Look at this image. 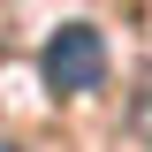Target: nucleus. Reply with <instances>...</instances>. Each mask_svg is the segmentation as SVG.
<instances>
[{
    "instance_id": "f257e3e1",
    "label": "nucleus",
    "mask_w": 152,
    "mask_h": 152,
    "mask_svg": "<svg viewBox=\"0 0 152 152\" xmlns=\"http://www.w3.org/2000/svg\"><path fill=\"white\" fill-rule=\"evenodd\" d=\"M38 69H46V84H53L61 99H76V91H99V84H107V38H99L91 23H61V31L46 38Z\"/></svg>"
},
{
    "instance_id": "f03ea898",
    "label": "nucleus",
    "mask_w": 152,
    "mask_h": 152,
    "mask_svg": "<svg viewBox=\"0 0 152 152\" xmlns=\"http://www.w3.org/2000/svg\"><path fill=\"white\" fill-rule=\"evenodd\" d=\"M0 152H23V145H0Z\"/></svg>"
}]
</instances>
